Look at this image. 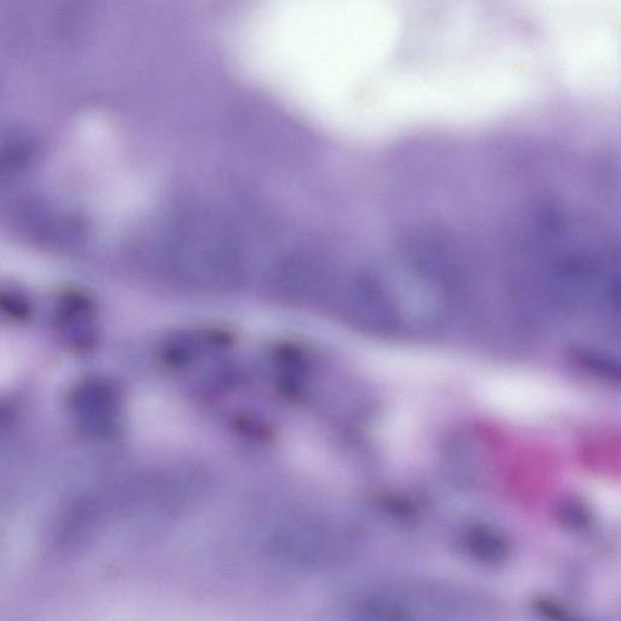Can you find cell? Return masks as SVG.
Masks as SVG:
<instances>
[{"instance_id": "obj_1", "label": "cell", "mask_w": 621, "mask_h": 621, "mask_svg": "<svg viewBox=\"0 0 621 621\" xmlns=\"http://www.w3.org/2000/svg\"><path fill=\"white\" fill-rule=\"evenodd\" d=\"M169 253L179 275L202 287H227L241 275L236 239L213 222L193 221L179 227Z\"/></svg>"}, {"instance_id": "obj_2", "label": "cell", "mask_w": 621, "mask_h": 621, "mask_svg": "<svg viewBox=\"0 0 621 621\" xmlns=\"http://www.w3.org/2000/svg\"><path fill=\"white\" fill-rule=\"evenodd\" d=\"M464 546L475 561L498 566L510 556L511 543L509 538L499 529L491 526H475L465 533Z\"/></svg>"}, {"instance_id": "obj_3", "label": "cell", "mask_w": 621, "mask_h": 621, "mask_svg": "<svg viewBox=\"0 0 621 621\" xmlns=\"http://www.w3.org/2000/svg\"><path fill=\"white\" fill-rule=\"evenodd\" d=\"M562 522L573 529H584L590 526L591 512L580 499L564 501L560 509Z\"/></svg>"}]
</instances>
